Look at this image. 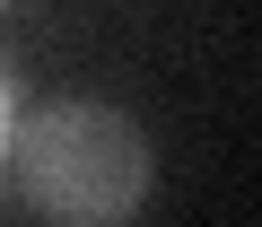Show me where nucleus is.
Segmentation results:
<instances>
[{"label":"nucleus","instance_id":"obj_2","mask_svg":"<svg viewBox=\"0 0 262 227\" xmlns=\"http://www.w3.org/2000/svg\"><path fill=\"white\" fill-rule=\"evenodd\" d=\"M0 157H9V96H0Z\"/></svg>","mask_w":262,"mask_h":227},{"label":"nucleus","instance_id":"obj_1","mask_svg":"<svg viewBox=\"0 0 262 227\" xmlns=\"http://www.w3.org/2000/svg\"><path fill=\"white\" fill-rule=\"evenodd\" d=\"M9 157L53 227H122L158 184V149L105 96H35L9 114Z\"/></svg>","mask_w":262,"mask_h":227}]
</instances>
